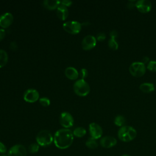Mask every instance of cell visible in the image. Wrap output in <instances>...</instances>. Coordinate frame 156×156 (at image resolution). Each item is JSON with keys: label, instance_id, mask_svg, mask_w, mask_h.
I'll use <instances>...</instances> for the list:
<instances>
[{"label": "cell", "instance_id": "6da1fadb", "mask_svg": "<svg viewBox=\"0 0 156 156\" xmlns=\"http://www.w3.org/2000/svg\"><path fill=\"white\" fill-rule=\"evenodd\" d=\"M73 140V132L69 129H60L55 133L54 136V144L60 149H65L70 147Z\"/></svg>", "mask_w": 156, "mask_h": 156}, {"label": "cell", "instance_id": "7a4b0ae2", "mask_svg": "<svg viewBox=\"0 0 156 156\" xmlns=\"http://www.w3.org/2000/svg\"><path fill=\"white\" fill-rule=\"evenodd\" d=\"M136 130L132 126L124 125L120 127L118 132V138L123 142H129L136 136Z\"/></svg>", "mask_w": 156, "mask_h": 156}, {"label": "cell", "instance_id": "3957f363", "mask_svg": "<svg viewBox=\"0 0 156 156\" xmlns=\"http://www.w3.org/2000/svg\"><path fill=\"white\" fill-rule=\"evenodd\" d=\"M36 141L39 146L45 147L50 145L54 141V137L49 130H43L37 135Z\"/></svg>", "mask_w": 156, "mask_h": 156}, {"label": "cell", "instance_id": "277c9868", "mask_svg": "<svg viewBox=\"0 0 156 156\" xmlns=\"http://www.w3.org/2000/svg\"><path fill=\"white\" fill-rule=\"evenodd\" d=\"M73 90L77 95L85 96L90 93V87L89 84L84 79H80L74 82Z\"/></svg>", "mask_w": 156, "mask_h": 156}, {"label": "cell", "instance_id": "5b68a950", "mask_svg": "<svg viewBox=\"0 0 156 156\" xmlns=\"http://www.w3.org/2000/svg\"><path fill=\"white\" fill-rule=\"evenodd\" d=\"M146 66L141 62H133L129 66V72L134 77L143 76L146 72Z\"/></svg>", "mask_w": 156, "mask_h": 156}, {"label": "cell", "instance_id": "8992f818", "mask_svg": "<svg viewBox=\"0 0 156 156\" xmlns=\"http://www.w3.org/2000/svg\"><path fill=\"white\" fill-rule=\"evenodd\" d=\"M63 28L71 34H76L81 30L82 24L77 21H68L63 23Z\"/></svg>", "mask_w": 156, "mask_h": 156}, {"label": "cell", "instance_id": "52a82bcc", "mask_svg": "<svg viewBox=\"0 0 156 156\" xmlns=\"http://www.w3.org/2000/svg\"><path fill=\"white\" fill-rule=\"evenodd\" d=\"M60 123L65 129H68L73 126L74 118L71 113L68 112H63L60 116Z\"/></svg>", "mask_w": 156, "mask_h": 156}, {"label": "cell", "instance_id": "ba28073f", "mask_svg": "<svg viewBox=\"0 0 156 156\" xmlns=\"http://www.w3.org/2000/svg\"><path fill=\"white\" fill-rule=\"evenodd\" d=\"M27 150L22 144H15L12 146L7 152V156H26Z\"/></svg>", "mask_w": 156, "mask_h": 156}, {"label": "cell", "instance_id": "9c48e42d", "mask_svg": "<svg viewBox=\"0 0 156 156\" xmlns=\"http://www.w3.org/2000/svg\"><path fill=\"white\" fill-rule=\"evenodd\" d=\"M38 91L34 88H29L25 91L23 94L24 100L29 103H34L39 99Z\"/></svg>", "mask_w": 156, "mask_h": 156}, {"label": "cell", "instance_id": "30bf717a", "mask_svg": "<svg viewBox=\"0 0 156 156\" xmlns=\"http://www.w3.org/2000/svg\"><path fill=\"white\" fill-rule=\"evenodd\" d=\"M96 38L91 35L85 36L82 41V48L83 50L88 51L95 47L96 44Z\"/></svg>", "mask_w": 156, "mask_h": 156}, {"label": "cell", "instance_id": "8fae6325", "mask_svg": "<svg viewBox=\"0 0 156 156\" xmlns=\"http://www.w3.org/2000/svg\"><path fill=\"white\" fill-rule=\"evenodd\" d=\"M89 132L91 137L97 140L100 138L102 135V127L96 122H91L89 125Z\"/></svg>", "mask_w": 156, "mask_h": 156}, {"label": "cell", "instance_id": "7c38bea8", "mask_svg": "<svg viewBox=\"0 0 156 156\" xmlns=\"http://www.w3.org/2000/svg\"><path fill=\"white\" fill-rule=\"evenodd\" d=\"M135 7L141 13H147L152 9V3L148 0H139L135 3Z\"/></svg>", "mask_w": 156, "mask_h": 156}, {"label": "cell", "instance_id": "4fadbf2b", "mask_svg": "<svg viewBox=\"0 0 156 156\" xmlns=\"http://www.w3.org/2000/svg\"><path fill=\"white\" fill-rule=\"evenodd\" d=\"M13 21V16L10 12H5L0 16V26L4 28L9 27Z\"/></svg>", "mask_w": 156, "mask_h": 156}, {"label": "cell", "instance_id": "5bb4252c", "mask_svg": "<svg viewBox=\"0 0 156 156\" xmlns=\"http://www.w3.org/2000/svg\"><path fill=\"white\" fill-rule=\"evenodd\" d=\"M117 143L116 139L112 136H105L100 140V144L102 147L110 148L115 146Z\"/></svg>", "mask_w": 156, "mask_h": 156}, {"label": "cell", "instance_id": "9a60e30c", "mask_svg": "<svg viewBox=\"0 0 156 156\" xmlns=\"http://www.w3.org/2000/svg\"><path fill=\"white\" fill-rule=\"evenodd\" d=\"M65 74L68 79L71 80H76L78 78L79 73L75 68L73 66H69L65 69Z\"/></svg>", "mask_w": 156, "mask_h": 156}, {"label": "cell", "instance_id": "2e32d148", "mask_svg": "<svg viewBox=\"0 0 156 156\" xmlns=\"http://www.w3.org/2000/svg\"><path fill=\"white\" fill-rule=\"evenodd\" d=\"M56 13L57 16L60 20H66L69 14L68 7L62 4H60L56 9Z\"/></svg>", "mask_w": 156, "mask_h": 156}, {"label": "cell", "instance_id": "e0dca14e", "mask_svg": "<svg viewBox=\"0 0 156 156\" xmlns=\"http://www.w3.org/2000/svg\"><path fill=\"white\" fill-rule=\"evenodd\" d=\"M44 7L48 10H54L57 9L58 5L60 4V1L58 0H44L43 2Z\"/></svg>", "mask_w": 156, "mask_h": 156}, {"label": "cell", "instance_id": "ac0fdd59", "mask_svg": "<svg viewBox=\"0 0 156 156\" xmlns=\"http://www.w3.org/2000/svg\"><path fill=\"white\" fill-rule=\"evenodd\" d=\"M154 89V85L151 83H143L140 85V90L143 93H150L153 91Z\"/></svg>", "mask_w": 156, "mask_h": 156}, {"label": "cell", "instance_id": "d6986e66", "mask_svg": "<svg viewBox=\"0 0 156 156\" xmlns=\"http://www.w3.org/2000/svg\"><path fill=\"white\" fill-rule=\"evenodd\" d=\"M9 57L7 52L2 49H0V68L4 66L8 62Z\"/></svg>", "mask_w": 156, "mask_h": 156}, {"label": "cell", "instance_id": "ffe728a7", "mask_svg": "<svg viewBox=\"0 0 156 156\" xmlns=\"http://www.w3.org/2000/svg\"><path fill=\"white\" fill-rule=\"evenodd\" d=\"M87 133V131L85 128L82 127H77L73 131V135L77 137V138H81L83 137L84 135H85Z\"/></svg>", "mask_w": 156, "mask_h": 156}, {"label": "cell", "instance_id": "44dd1931", "mask_svg": "<svg viewBox=\"0 0 156 156\" xmlns=\"http://www.w3.org/2000/svg\"><path fill=\"white\" fill-rule=\"evenodd\" d=\"M85 145L88 148L91 149H96L98 146V142L96 141V140H95L91 137L89 138L86 141Z\"/></svg>", "mask_w": 156, "mask_h": 156}, {"label": "cell", "instance_id": "7402d4cb", "mask_svg": "<svg viewBox=\"0 0 156 156\" xmlns=\"http://www.w3.org/2000/svg\"><path fill=\"white\" fill-rule=\"evenodd\" d=\"M126 122V118L122 115H117L115 119H114V123L116 126L119 127H122L124 126V124Z\"/></svg>", "mask_w": 156, "mask_h": 156}, {"label": "cell", "instance_id": "603a6c76", "mask_svg": "<svg viewBox=\"0 0 156 156\" xmlns=\"http://www.w3.org/2000/svg\"><path fill=\"white\" fill-rule=\"evenodd\" d=\"M40 149V146L37 143H32L28 147V151L30 154L37 153Z\"/></svg>", "mask_w": 156, "mask_h": 156}, {"label": "cell", "instance_id": "cb8c5ba5", "mask_svg": "<svg viewBox=\"0 0 156 156\" xmlns=\"http://www.w3.org/2000/svg\"><path fill=\"white\" fill-rule=\"evenodd\" d=\"M108 47L112 50H117L118 48V44L116 40L114 38H110V39L108 40Z\"/></svg>", "mask_w": 156, "mask_h": 156}, {"label": "cell", "instance_id": "d4e9b609", "mask_svg": "<svg viewBox=\"0 0 156 156\" xmlns=\"http://www.w3.org/2000/svg\"><path fill=\"white\" fill-rule=\"evenodd\" d=\"M147 68L151 72H156V61L151 60L149 62L147 65Z\"/></svg>", "mask_w": 156, "mask_h": 156}, {"label": "cell", "instance_id": "484cf974", "mask_svg": "<svg viewBox=\"0 0 156 156\" xmlns=\"http://www.w3.org/2000/svg\"><path fill=\"white\" fill-rule=\"evenodd\" d=\"M39 102H40V104L44 107L49 106L51 103L49 99L47 97H42V98H40Z\"/></svg>", "mask_w": 156, "mask_h": 156}, {"label": "cell", "instance_id": "4316f807", "mask_svg": "<svg viewBox=\"0 0 156 156\" xmlns=\"http://www.w3.org/2000/svg\"><path fill=\"white\" fill-rule=\"evenodd\" d=\"M88 70L86 68H82L79 72V76L82 79H84L88 76Z\"/></svg>", "mask_w": 156, "mask_h": 156}, {"label": "cell", "instance_id": "83f0119b", "mask_svg": "<svg viewBox=\"0 0 156 156\" xmlns=\"http://www.w3.org/2000/svg\"><path fill=\"white\" fill-rule=\"evenodd\" d=\"M105 34L104 33H102V32H100V33H98L96 35V40L98 41H104L105 39Z\"/></svg>", "mask_w": 156, "mask_h": 156}, {"label": "cell", "instance_id": "f1b7e54d", "mask_svg": "<svg viewBox=\"0 0 156 156\" xmlns=\"http://www.w3.org/2000/svg\"><path fill=\"white\" fill-rule=\"evenodd\" d=\"M73 4V1H69V0H63V1H60V4L65 5L66 7H68L71 5Z\"/></svg>", "mask_w": 156, "mask_h": 156}, {"label": "cell", "instance_id": "f546056e", "mask_svg": "<svg viewBox=\"0 0 156 156\" xmlns=\"http://www.w3.org/2000/svg\"><path fill=\"white\" fill-rule=\"evenodd\" d=\"M7 152V147L5 144L0 141V153L1 154H5Z\"/></svg>", "mask_w": 156, "mask_h": 156}, {"label": "cell", "instance_id": "4dcf8cb0", "mask_svg": "<svg viewBox=\"0 0 156 156\" xmlns=\"http://www.w3.org/2000/svg\"><path fill=\"white\" fill-rule=\"evenodd\" d=\"M110 36L111 38L115 39L118 37V32L115 30H113L110 32Z\"/></svg>", "mask_w": 156, "mask_h": 156}, {"label": "cell", "instance_id": "1f68e13d", "mask_svg": "<svg viewBox=\"0 0 156 156\" xmlns=\"http://www.w3.org/2000/svg\"><path fill=\"white\" fill-rule=\"evenodd\" d=\"M5 30L3 28L0 29V41H2L5 36Z\"/></svg>", "mask_w": 156, "mask_h": 156}, {"label": "cell", "instance_id": "d6a6232c", "mask_svg": "<svg viewBox=\"0 0 156 156\" xmlns=\"http://www.w3.org/2000/svg\"><path fill=\"white\" fill-rule=\"evenodd\" d=\"M10 48L12 50H16L18 48L16 43L15 41H12L10 44Z\"/></svg>", "mask_w": 156, "mask_h": 156}, {"label": "cell", "instance_id": "836d02e7", "mask_svg": "<svg viewBox=\"0 0 156 156\" xmlns=\"http://www.w3.org/2000/svg\"><path fill=\"white\" fill-rule=\"evenodd\" d=\"M149 57H148L145 56V57H144L143 58V59H142V62H141L145 65L146 63H149Z\"/></svg>", "mask_w": 156, "mask_h": 156}, {"label": "cell", "instance_id": "e575fe53", "mask_svg": "<svg viewBox=\"0 0 156 156\" xmlns=\"http://www.w3.org/2000/svg\"><path fill=\"white\" fill-rule=\"evenodd\" d=\"M121 156H131V155H128V154H124V155H121Z\"/></svg>", "mask_w": 156, "mask_h": 156}, {"label": "cell", "instance_id": "d590c367", "mask_svg": "<svg viewBox=\"0 0 156 156\" xmlns=\"http://www.w3.org/2000/svg\"><path fill=\"white\" fill-rule=\"evenodd\" d=\"M0 156H7V155H0Z\"/></svg>", "mask_w": 156, "mask_h": 156}]
</instances>
